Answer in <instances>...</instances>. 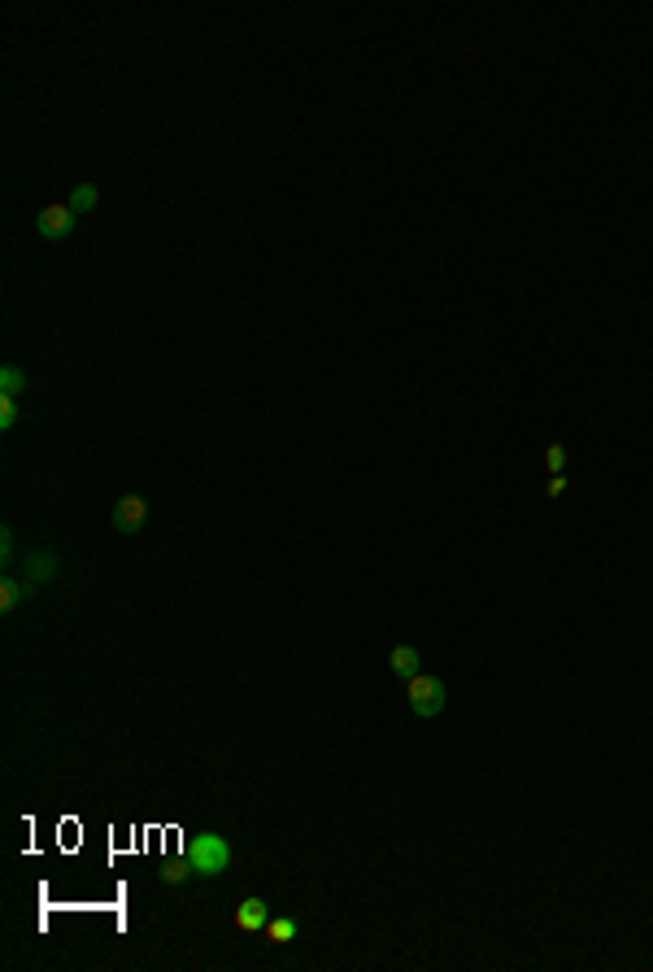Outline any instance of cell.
<instances>
[{
    "label": "cell",
    "mask_w": 653,
    "mask_h": 972,
    "mask_svg": "<svg viewBox=\"0 0 653 972\" xmlns=\"http://www.w3.org/2000/svg\"><path fill=\"white\" fill-rule=\"evenodd\" d=\"M188 864L196 876H223L231 868V841L223 833H196L188 841Z\"/></svg>",
    "instance_id": "1"
},
{
    "label": "cell",
    "mask_w": 653,
    "mask_h": 972,
    "mask_svg": "<svg viewBox=\"0 0 653 972\" xmlns=\"http://www.w3.org/2000/svg\"><path fill=\"white\" fill-rule=\"evenodd\" d=\"M405 703H410V711H414L419 720H436V715L445 711V703H449L445 680H440V676H427V671L410 676V680H405Z\"/></svg>",
    "instance_id": "2"
},
{
    "label": "cell",
    "mask_w": 653,
    "mask_h": 972,
    "mask_svg": "<svg viewBox=\"0 0 653 972\" xmlns=\"http://www.w3.org/2000/svg\"><path fill=\"white\" fill-rule=\"evenodd\" d=\"M109 524H114V533H123V537L144 533V524H148V502H144L140 493L118 498V502H114V515H109Z\"/></svg>",
    "instance_id": "3"
},
{
    "label": "cell",
    "mask_w": 653,
    "mask_h": 972,
    "mask_svg": "<svg viewBox=\"0 0 653 972\" xmlns=\"http://www.w3.org/2000/svg\"><path fill=\"white\" fill-rule=\"evenodd\" d=\"M35 227H39V235H44V240H65V235L74 232V209H70V201L44 205Z\"/></svg>",
    "instance_id": "4"
},
{
    "label": "cell",
    "mask_w": 653,
    "mask_h": 972,
    "mask_svg": "<svg viewBox=\"0 0 653 972\" xmlns=\"http://www.w3.org/2000/svg\"><path fill=\"white\" fill-rule=\"evenodd\" d=\"M22 563H27V584H48V580L62 571V558L48 554V550H27Z\"/></svg>",
    "instance_id": "5"
},
{
    "label": "cell",
    "mask_w": 653,
    "mask_h": 972,
    "mask_svg": "<svg viewBox=\"0 0 653 972\" xmlns=\"http://www.w3.org/2000/svg\"><path fill=\"white\" fill-rule=\"evenodd\" d=\"M266 920H270V907H266V899H258V894L235 907V925H240V934H258V929H266Z\"/></svg>",
    "instance_id": "6"
},
{
    "label": "cell",
    "mask_w": 653,
    "mask_h": 972,
    "mask_svg": "<svg viewBox=\"0 0 653 972\" xmlns=\"http://www.w3.org/2000/svg\"><path fill=\"white\" fill-rule=\"evenodd\" d=\"M388 668L401 676V680H410V676H419L423 671V654L414 650V645H392L388 654Z\"/></svg>",
    "instance_id": "7"
},
{
    "label": "cell",
    "mask_w": 653,
    "mask_h": 972,
    "mask_svg": "<svg viewBox=\"0 0 653 972\" xmlns=\"http://www.w3.org/2000/svg\"><path fill=\"white\" fill-rule=\"evenodd\" d=\"M31 589H35V584H27V580H13V576H4V580H0V610H13L22 598H31Z\"/></svg>",
    "instance_id": "8"
},
{
    "label": "cell",
    "mask_w": 653,
    "mask_h": 972,
    "mask_svg": "<svg viewBox=\"0 0 653 972\" xmlns=\"http://www.w3.org/2000/svg\"><path fill=\"white\" fill-rule=\"evenodd\" d=\"M266 938L275 942V946H288V942H296V920H288V916H275V920H266Z\"/></svg>",
    "instance_id": "9"
},
{
    "label": "cell",
    "mask_w": 653,
    "mask_h": 972,
    "mask_svg": "<svg viewBox=\"0 0 653 972\" xmlns=\"http://www.w3.org/2000/svg\"><path fill=\"white\" fill-rule=\"evenodd\" d=\"M18 393H27V371L0 367V397H18Z\"/></svg>",
    "instance_id": "10"
},
{
    "label": "cell",
    "mask_w": 653,
    "mask_h": 972,
    "mask_svg": "<svg viewBox=\"0 0 653 972\" xmlns=\"http://www.w3.org/2000/svg\"><path fill=\"white\" fill-rule=\"evenodd\" d=\"M157 876H162L165 885H183L188 876H196V868L188 864V859H170V864H165V868L157 872Z\"/></svg>",
    "instance_id": "11"
},
{
    "label": "cell",
    "mask_w": 653,
    "mask_h": 972,
    "mask_svg": "<svg viewBox=\"0 0 653 972\" xmlns=\"http://www.w3.org/2000/svg\"><path fill=\"white\" fill-rule=\"evenodd\" d=\"M100 201V192L97 188H92V183H79V188H74V192H70V209H74V214H83V209H92V205Z\"/></svg>",
    "instance_id": "12"
},
{
    "label": "cell",
    "mask_w": 653,
    "mask_h": 972,
    "mask_svg": "<svg viewBox=\"0 0 653 972\" xmlns=\"http://www.w3.org/2000/svg\"><path fill=\"white\" fill-rule=\"evenodd\" d=\"M13 558H18V550H13V528H9V524H4V528H0V563H4V567H9V563H13Z\"/></svg>",
    "instance_id": "13"
},
{
    "label": "cell",
    "mask_w": 653,
    "mask_h": 972,
    "mask_svg": "<svg viewBox=\"0 0 653 972\" xmlns=\"http://www.w3.org/2000/svg\"><path fill=\"white\" fill-rule=\"evenodd\" d=\"M18 423V397H0V428L9 432Z\"/></svg>",
    "instance_id": "14"
},
{
    "label": "cell",
    "mask_w": 653,
    "mask_h": 972,
    "mask_svg": "<svg viewBox=\"0 0 653 972\" xmlns=\"http://www.w3.org/2000/svg\"><path fill=\"white\" fill-rule=\"evenodd\" d=\"M545 467L554 471V475H562V467H566V449H562V445H549V449H545Z\"/></svg>",
    "instance_id": "15"
},
{
    "label": "cell",
    "mask_w": 653,
    "mask_h": 972,
    "mask_svg": "<svg viewBox=\"0 0 653 972\" xmlns=\"http://www.w3.org/2000/svg\"><path fill=\"white\" fill-rule=\"evenodd\" d=\"M545 493H549V498H562V493H566V475H554V480H549V489H545Z\"/></svg>",
    "instance_id": "16"
}]
</instances>
